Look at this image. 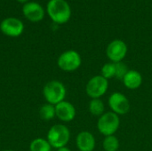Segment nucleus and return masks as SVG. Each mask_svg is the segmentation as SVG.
<instances>
[{"label": "nucleus", "instance_id": "nucleus-1", "mask_svg": "<svg viewBox=\"0 0 152 151\" xmlns=\"http://www.w3.org/2000/svg\"><path fill=\"white\" fill-rule=\"evenodd\" d=\"M46 12L50 19L56 24H64L71 17V8L66 0H49Z\"/></svg>", "mask_w": 152, "mask_h": 151}, {"label": "nucleus", "instance_id": "nucleus-2", "mask_svg": "<svg viewBox=\"0 0 152 151\" xmlns=\"http://www.w3.org/2000/svg\"><path fill=\"white\" fill-rule=\"evenodd\" d=\"M43 95L47 103L55 106L65 101L67 89L61 82L58 80H52L45 85L43 88Z\"/></svg>", "mask_w": 152, "mask_h": 151}, {"label": "nucleus", "instance_id": "nucleus-3", "mask_svg": "<svg viewBox=\"0 0 152 151\" xmlns=\"http://www.w3.org/2000/svg\"><path fill=\"white\" fill-rule=\"evenodd\" d=\"M46 140L49 142L52 148L56 150L66 147L70 140V131L65 125H54L49 129Z\"/></svg>", "mask_w": 152, "mask_h": 151}, {"label": "nucleus", "instance_id": "nucleus-4", "mask_svg": "<svg viewBox=\"0 0 152 151\" xmlns=\"http://www.w3.org/2000/svg\"><path fill=\"white\" fill-rule=\"evenodd\" d=\"M120 126L119 116L112 111L105 112L102 114L97 122V129L103 136L114 135Z\"/></svg>", "mask_w": 152, "mask_h": 151}, {"label": "nucleus", "instance_id": "nucleus-5", "mask_svg": "<svg viewBox=\"0 0 152 151\" xmlns=\"http://www.w3.org/2000/svg\"><path fill=\"white\" fill-rule=\"evenodd\" d=\"M82 64L81 55L75 50L63 52L57 60L58 67L65 72H73L80 68Z\"/></svg>", "mask_w": 152, "mask_h": 151}, {"label": "nucleus", "instance_id": "nucleus-6", "mask_svg": "<svg viewBox=\"0 0 152 151\" xmlns=\"http://www.w3.org/2000/svg\"><path fill=\"white\" fill-rule=\"evenodd\" d=\"M108 89L109 80L102 75L94 76L86 85V93L91 99H101L107 93Z\"/></svg>", "mask_w": 152, "mask_h": 151}, {"label": "nucleus", "instance_id": "nucleus-7", "mask_svg": "<svg viewBox=\"0 0 152 151\" xmlns=\"http://www.w3.org/2000/svg\"><path fill=\"white\" fill-rule=\"evenodd\" d=\"M110 111L114 112L118 116H123L127 114L131 109V103L128 98L120 92L112 93L108 101Z\"/></svg>", "mask_w": 152, "mask_h": 151}, {"label": "nucleus", "instance_id": "nucleus-8", "mask_svg": "<svg viewBox=\"0 0 152 151\" xmlns=\"http://www.w3.org/2000/svg\"><path fill=\"white\" fill-rule=\"evenodd\" d=\"M127 45L121 39L112 40L106 48L107 58L111 62H122L127 54Z\"/></svg>", "mask_w": 152, "mask_h": 151}, {"label": "nucleus", "instance_id": "nucleus-9", "mask_svg": "<svg viewBox=\"0 0 152 151\" xmlns=\"http://www.w3.org/2000/svg\"><path fill=\"white\" fill-rule=\"evenodd\" d=\"M1 32L10 37L20 36L24 30L23 22L15 17H8L4 19L0 23Z\"/></svg>", "mask_w": 152, "mask_h": 151}, {"label": "nucleus", "instance_id": "nucleus-10", "mask_svg": "<svg viewBox=\"0 0 152 151\" xmlns=\"http://www.w3.org/2000/svg\"><path fill=\"white\" fill-rule=\"evenodd\" d=\"M22 12L31 22H39L45 17V10L37 2H27L22 6Z\"/></svg>", "mask_w": 152, "mask_h": 151}, {"label": "nucleus", "instance_id": "nucleus-11", "mask_svg": "<svg viewBox=\"0 0 152 151\" xmlns=\"http://www.w3.org/2000/svg\"><path fill=\"white\" fill-rule=\"evenodd\" d=\"M55 113H56V117L59 120L68 123L75 119L77 115V110L72 103L67 101H63L58 103L57 105H55Z\"/></svg>", "mask_w": 152, "mask_h": 151}, {"label": "nucleus", "instance_id": "nucleus-12", "mask_svg": "<svg viewBox=\"0 0 152 151\" xmlns=\"http://www.w3.org/2000/svg\"><path fill=\"white\" fill-rule=\"evenodd\" d=\"M76 145L79 151H94L96 147V140L92 133L83 131L77 135Z\"/></svg>", "mask_w": 152, "mask_h": 151}, {"label": "nucleus", "instance_id": "nucleus-13", "mask_svg": "<svg viewBox=\"0 0 152 151\" xmlns=\"http://www.w3.org/2000/svg\"><path fill=\"white\" fill-rule=\"evenodd\" d=\"M124 85L129 90H136L142 84V74L135 69H129L123 78Z\"/></svg>", "mask_w": 152, "mask_h": 151}, {"label": "nucleus", "instance_id": "nucleus-14", "mask_svg": "<svg viewBox=\"0 0 152 151\" xmlns=\"http://www.w3.org/2000/svg\"><path fill=\"white\" fill-rule=\"evenodd\" d=\"M88 109L93 116L100 117L105 113V105L101 99H91L88 104Z\"/></svg>", "mask_w": 152, "mask_h": 151}, {"label": "nucleus", "instance_id": "nucleus-15", "mask_svg": "<svg viewBox=\"0 0 152 151\" xmlns=\"http://www.w3.org/2000/svg\"><path fill=\"white\" fill-rule=\"evenodd\" d=\"M30 151H51L52 146L46 139L37 138L33 140L29 144Z\"/></svg>", "mask_w": 152, "mask_h": 151}, {"label": "nucleus", "instance_id": "nucleus-16", "mask_svg": "<svg viewBox=\"0 0 152 151\" xmlns=\"http://www.w3.org/2000/svg\"><path fill=\"white\" fill-rule=\"evenodd\" d=\"M39 115L43 120H45V121L52 120L53 118H54L56 117L55 106L52 105L50 103L44 104L39 109Z\"/></svg>", "mask_w": 152, "mask_h": 151}, {"label": "nucleus", "instance_id": "nucleus-17", "mask_svg": "<svg viewBox=\"0 0 152 151\" xmlns=\"http://www.w3.org/2000/svg\"><path fill=\"white\" fill-rule=\"evenodd\" d=\"M104 151H118L119 149V141L115 135L106 136L102 142Z\"/></svg>", "mask_w": 152, "mask_h": 151}, {"label": "nucleus", "instance_id": "nucleus-18", "mask_svg": "<svg viewBox=\"0 0 152 151\" xmlns=\"http://www.w3.org/2000/svg\"><path fill=\"white\" fill-rule=\"evenodd\" d=\"M101 75L108 80L115 77H116V63L111 62V61L105 63L101 69Z\"/></svg>", "mask_w": 152, "mask_h": 151}, {"label": "nucleus", "instance_id": "nucleus-19", "mask_svg": "<svg viewBox=\"0 0 152 151\" xmlns=\"http://www.w3.org/2000/svg\"><path fill=\"white\" fill-rule=\"evenodd\" d=\"M127 66L123 62H116V78L118 80H123L126 74L128 72Z\"/></svg>", "mask_w": 152, "mask_h": 151}, {"label": "nucleus", "instance_id": "nucleus-20", "mask_svg": "<svg viewBox=\"0 0 152 151\" xmlns=\"http://www.w3.org/2000/svg\"><path fill=\"white\" fill-rule=\"evenodd\" d=\"M56 151H71V150H70V149H69V148L66 146V147H62V148L58 149Z\"/></svg>", "mask_w": 152, "mask_h": 151}, {"label": "nucleus", "instance_id": "nucleus-21", "mask_svg": "<svg viewBox=\"0 0 152 151\" xmlns=\"http://www.w3.org/2000/svg\"><path fill=\"white\" fill-rule=\"evenodd\" d=\"M19 3H23V4H25V3H27V2H28V0H17Z\"/></svg>", "mask_w": 152, "mask_h": 151}, {"label": "nucleus", "instance_id": "nucleus-22", "mask_svg": "<svg viewBox=\"0 0 152 151\" xmlns=\"http://www.w3.org/2000/svg\"><path fill=\"white\" fill-rule=\"evenodd\" d=\"M3 151H15V150H4Z\"/></svg>", "mask_w": 152, "mask_h": 151}]
</instances>
